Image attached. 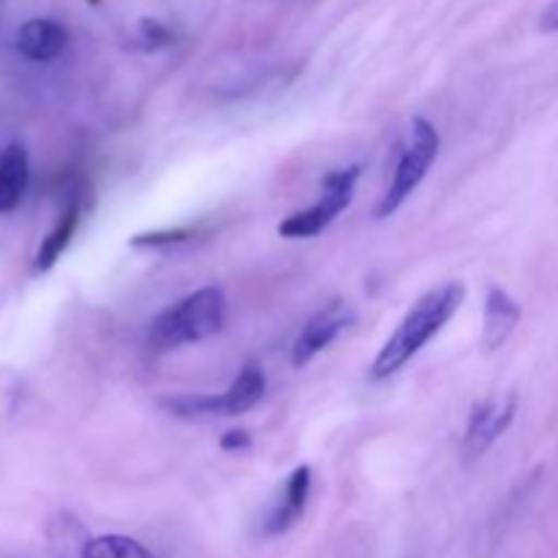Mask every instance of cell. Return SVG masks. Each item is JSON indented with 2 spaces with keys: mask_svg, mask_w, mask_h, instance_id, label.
Listing matches in <instances>:
<instances>
[{
  "mask_svg": "<svg viewBox=\"0 0 558 558\" xmlns=\"http://www.w3.org/2000/svg\"><path fill=\"white\" fill-rule=\"evenodd\" d=\"M463 298H466V287L461 281H447L441 287L425 292L412 308L403 314L392 336L387 338L385 347L371 363V376L376 381L390 379L398 371L407 368L436 336L447 327V322L458 314Z\"/></svg>",
  "mask_w": 558,
  "mask_h": 558,
  "instance_id": "cell-1",
  "label": "cell"
},
{
  "mask_svg": "<svg viewBox=\"0 0 558 558\" xmlns=\"http://www.w3.org/2000/svg\"><path fill=\"white\" fill-rule=\"evenodd\" d=\"M227 325V298L218 287H202L178 303L158 311L145 330V347L150 354H169L189 343L207 341Z\"/></svg>",
  "mask_w": 558,
  "mask_h": 558,
  "instance_id": "cell-2",
  "label": "cell"
},
{
  "mask_svg": "<svg viewBox=\"0 0 558 558\" xmlns=\"http://www.w3.org/2000/svg\"><path fill=\"white\" fill-rule=\"evenodd\" d=\"M439 150L441 136L439 131H436V125L428 123L425 118H414L412 123H409L407 142H403L401 147V156H398L390 185H387L379 205H376V218H390L392 213L420 189L425 174L430 172V167H434L436 158H439Z\"/></svg>",
  "mask_w": 558,
  "mask_h": 558,
  "instance_id": "cell-3",
  "label": "cell"
},
{
  "mask_svg": "<svg viewBox=\"0 0 558 558\" xmlns=\"http://www.w3.org/2000/svg\"><path fill=\"white\" fill-rule=\"evenodd\" d=\"M267 376L262 365L245 363L234 376L232 385L221 396H172L163 398L161 407L169 414L183 420H213V417H240L251 412L265 398Z\"/></svg>",
  "mask_w": 558,
  "mask_h": 558,
  "instance_id": "cell-4",
  "label": "cell"
},
{
  "mask_svg": "<svg viewBox=\"0 0 558 558\" xmlns=\"http://www.w3.org/2000/svg\"><path fill=\"white\" fill-rule=\"evenodd\" d=\"M363 174V167H347V169H332L322 178V196L316 205L305 207V210L292 213L278 223V234L287 240H311L316 234L325 232L354 199V189Z\"/></svg>",
  "mask_w": 558,
  "mask_h": 558,
  "instance_id": "cell-5",
  "label": "cell"
},
{
  "mask_svg": "<svg viewBox=\"0 0 558 558\" xmlns=\"http://www.w3.org/2000/svg\"><path fill=\"white\" fill-rule=\"evenodd\" d=\"M518 412V398L501 396V398H488V401L474 403V409L469 412L466 430H463V458L466 463L480 461L501 436L507 434V428L512 425Z\"/></svg>",
  "mask_w": 558,
  "mask_h": 558,
  "instance_id": "cell-6",
  "label": "cell"
},
{
  "mask_svg": "<svg viewBox=\"0 0 558 558\" xmlns=\"http://www.w3.org/2000/svg\"><path fill=\"white\" fill-rule=\"evenodd\" d=\"M357 319V311L347 303V300H332L325 308L316 311L308 322L303 325V330L298 332L292 343V365L294 368H305L316 354L325 352L343 330L354 325Z\"/></svg>",
  "mask_w": 558,
  "mask_h": 558,
  "instance_id": "cell-7",
  "label": "cell"
},
{
  "mask_svg": "<svg viewBox=\"0 0 558 558\" xmlns=\"http://www.w3.org/2000/svg\"><path fill=\"white\" fill-rule=\"evenodd\" d=\"M311 485H314V472L311 466H298L283 483V490L278 494L276 505L265 518V534L267 537H281L289 529L300 523L305 515V507L311 499Z\"/></svg>",
  "mask_w": 558,
  "mask_h": 558,
  "instance_id": "cell-8",
  "label": "cell"
},
{
  "mask_svg": "<svg viewBox=\"0 0 558 558\" xmlns=\"http://www.w3.org/2000/svg\"><path fill=\"white\" fill-rule=\"evenodd\" d=\"M523 311L518 300L512 298L507 289L490 287L485 294L483 308V347L485 352H496L507 343V338L515 332L518 322H521Z\"/></svg>",
  "mask_w": 558,
  "mask_h": 558,
  "instance_id": "cell-9",
  "label": "cell"
},
{
  "mask_svg": "<svg viewBox=\"0 0 558 558\" xmlns=\"http://www.w3.org/2000/svg\"><path fill=\"white\" fill-rule=\"evenodd\" d=\"M65 44H69L65 27L54 20H44V16L25 22L16 31V49L22 58L33 60V63H49L63 52Z\"/></svg>",
  "mask_w": 558,
  "mask_h": 558,
  "instance_id": "cell-10",
  "label": "cell"
},
{
  "mask_svg": "<svg viewBox=\"0 0 558 558\" xmlns=\"http://www.w3.org/2000/svg\"><path fill=\"white\" fill-rule=\"evenodd\" d=\"M31 180V163L22 145H9L0 153V213H11L22 202Z\"/></svg>",
  "mask_w": 558,
  "mask_h": 558,
  "instance_id": "cell-11",
  "label": "cell"
},
{
  "mask_svg": "<svg viewBox=\"0 0 558 558\" xmlns=\"http://www.w3.org/2000/svg\"><path fill=\"white\" fill-rule=\"evenodd\" d=\"M80 218H82V202L80 196H71V202L63 207V213H60L58 223L49 229V234L41 240V245H38L36 272L52 270L54 262H58L60 256H63V251L69 248L71 238H74L76 227H80Z\"/></svg>",
  "mask_w": 558,
  "mask_h": 558,
  "instance_id": "cell-12",
  "label": "cell"
},
{
  "mask_svg": "<svg viewBox=\"0 0 558 558\" xmlns=\"http://www.w3.org/2000/svg\"><path fill=\"white\" fill-rule=\"evenodd\" d=\"M80 558H156L140 539L125 534H104L85 543Z\"/></svg>",
  "mask_w": 558,
  "mask_h": 558,
  "instance_id": "cell-13",
  "label": "cell"
},
{
  "mask_svg": "<svg viewBox=\"0 0 558 558\" xmlns=\"http://www.w3.org/2000/svg\"><path fill=\"white\" fill-rule=\"evenodd\" d=\"M189 234V229H163V232L134 234L131 238V248H167V245L183 243Z\"/></svg>",
  "mask_w": 558,
  "mask_h": 558,
  "instance_id": "cell-14",
  "label": "cell"
},
{
  "mask_svg": "<svg viewBox=\"0 0 558 558\" xmlns=\"http://www.w3.org/2000/svg\"><path fill=\"white\" fill-rule=\"evenodd\" d=\"M140 36L142 41H145L147 49H161V47H169L172 44V31H169L163 22L158 20H142L140 22Z\"/></svg>",
  "mask_w": 558,
  "mask_h": 558,
  "instance_id": "cell-15",
  "label": "cell"
},
{
  "mask_svg": "<svg viewBox=\"0 0 558 558\" xmlns=\"http://www.w3.org/2000/svg\"><path fill=\"white\" fill-rule=\"evenodd\" d=\"M218 447H221L223 452H243V450H251V434L248 430H227V434L221 436V441H218Z\"/></svg>",
  "mask_w": 558,
  "mask_h": 558,
  "instance_id": "cell-16",
  "label": "cell"
},
{
  "mask_svg": "<svg viewBox=\"0 0 558 558\" xmlns=\"http://www.w3.org/2000/svg\"><path fill=\"white\" fill-rule=\"evenodd\" d=\"M539 31L558 33V0H554V3L543 11V16H539Z\"/></svg>",
  "mask_w": 558,
  "mask_h": 558,
  "instance_id": "cell-17",
  "label": "cell"
}]
</instances>
